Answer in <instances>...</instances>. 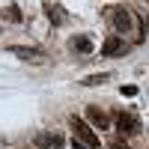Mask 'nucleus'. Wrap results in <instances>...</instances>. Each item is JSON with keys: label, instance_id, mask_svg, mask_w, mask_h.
I'll return each instance as SVG.
<instances>
[{"label": "nucleus", "instance_id": "nucleus-8", "mask_svg": "<svg viewBox=\"0 0 149 149\" xmlns=\"http://www.w3.org/2000/svg\"><path fill=\"white\" fill-rule=\"evenodd\" d=\"M42 9H45V15L51 18V24H54V27H60V24H66V9L60 6V3H45Z\"/></svg>", "mask_w": 149, "mask_h": 149}, {"label": "nucleus", "instance_id": "nucleus-9", "mask_svg": "<svg viewBox=\"0 0 149 149\" xmlns=\"http://www.w3.org/2000/svg\"><path fill=\"white\" fill-rule=\"evenodd\" d=\"M72 48H74V51H81V54H90V51H93V39H90V36H74V39H72Z\"/></svg>", "mask_w": 149, "mask_h": 149}, {"label": "nucleus", "instance_id": "nucleus-5", "mask_svg": "<svg viewBox=\"0 0 149 149\" xmlns=\"http://www.w3.org/2000/svg\"><path fill=\"white\" fill-rule=\"evenodd\" d=\"M86 122H90V125H95L98 131H107V128H110V116L104 113L102 107H95V104L86 107Z\"/></svg>", "mask_w": 149, "mask_h": 149}, {"label": "nucleus", "instance_id": "nucleus-11", "mask_svg": "<svg viewBox=\"0 0 149 149\" xmlns=\"http://www.w3.org/2000/svg\"><path fill=\"white\" fill-rule=\"evenodd\" d=\"M107 78H110V74H107V72H104V74H90V78H86V81H84V86H95V84H104Z\"/></svg>", "mask_w": 149, "mask_h": 149}, {"label": "nucleus", "instance_id": "nucleus-12", "mask_svg": "<svg viewBox=\"0 0 149 149\" xmlns=\"http://www.w3.org/2000/svg\"><path fill=\"white\" fill-rule=\"evenodd\" d=\"M122 95H137V86H122Z\"/></svg>", "mask_w": 149, "mask_h": 149}, {"label": "nucleus", "instance_id": "nucleus-10", "mask_svg": "<svg viewBox=\"0 0 149 149\" xmlns=\"http://www.w3.org/2000/svg\"><path fill=\"white\" fill-rule=\"evenodd\" d=\"M3 18H6V21H21V9H18L15 3L6 6V9H3Z\"/></svg>", "mask_w": 149, "mask_h": 149}, {"label": "nucleus", "instance_id": "nucleus-14", "mask_svg": "<svg viewBox=\"0 0 149 149\" xmlns=\"http://www.w3.org/2000/svg\"><path fill=\"white\" fill-rule=\"evenodd\" d=\"M72 149H86V146H84L81 140H72Z\"/></svg>", "mask_w": 149, "mask_h": 149}, {"label": "nucleus", "instance_id": "nucleus-2", "mask_svg": "<svg viewBox=\"0 0 149 149\" xmlns=\"http://www.w3.org/2000/svg\"><path fill=\"white\" fill-rule=\"evenodd\" d=\"M36 149H63L66 146V137L60 131H42V134H36L33 137Z\"/></svg>", "mask_w": 149, "mask_h": 149}, {"label": "nucleus", "instance_id": "nucleus-13", "mask_svg": "<svg viewBox=\"0 0 149 149\" xmlns=\"http://www.w3.org/2000/svg\"><path fill=\"white\" fill-rule=\"evenodd\" d=\"M110 149H128V146H125V143H119V140H116V143H110Z\"/></svg>", "mask_w": 149, "mask_h": 149}, {"label": "nucleus", "instance_id": "nucleus-4", "mask_svg": "<svg viewBox=\"0 0 149 149\" xmlns=\"http://www.w3.org/2000/svg\"><path fill=\"white\" fill-rule=\"evenodd\" d=\"M116 128L122 134H137L140 131V119L134 113H128V110H119V113H116Z\"/></svg>", "mask_w": 149, "mask_h": 149}, {"label": "nucleus", "instance_id": "nucleus-6", "mask_svg": "<svg viewBox=\"0 0 149 149\" xmlns=\"http://www.w3.org/2000/svg\"><path fill=\"white\" fill-rule=\"evenodd\" d=\"M12 54L21 57V60H27V63H42L45 60V51H39V48H24V45H15Z\"/></svg>", "mask_w": 149, "mask_h": 149}, {"label": "nucleus", "instance_id": "nucleus-3", "mask_svg": "<svg viewBox=\"0 0 149 149\" xmlns=\"http://www.w3.org/2000/svg\"><path fill=\"white\" fill-rule=\"evenodd\" d=\"M110 24H113V27L119 30V33H128L131 30V12L125 9V6H113V9H110Z\"/></svg>", "mask_w": 149, "mask_h": 149}, {"label": "nucleus", "instance_id": "nucleus-1", "mask_svg": "<svg viewBox=\"0 0 149 149\" xmlns=\"http://www.w3.org/2000/svg\"><path fill=\"white\" fill-rule=\"evenodd\" d=\"M69 125H72V131H74V137H78L86 149H98V137H95V131H93V125H90L86 119L72 116V119H69Z\"/></svg>", "mask_w": 149, "mask_h": 149}, {"label": "nucleus", "instance_id": "nucleus-7", "mask_svg": "<svg viewBox=\"0 0 149 149\" xmlns=\"http://www.w3.org/2000/svg\"><path fill=\"white\" fill-rule=\"evenodd\" d=\"M125 48H128V45L122 42L119 36H107V42L102 45V54H104V57H116V54H122V51H125Z\"/></svg>", "mask_w": 149, "mask_h": 149}]
</instances>
